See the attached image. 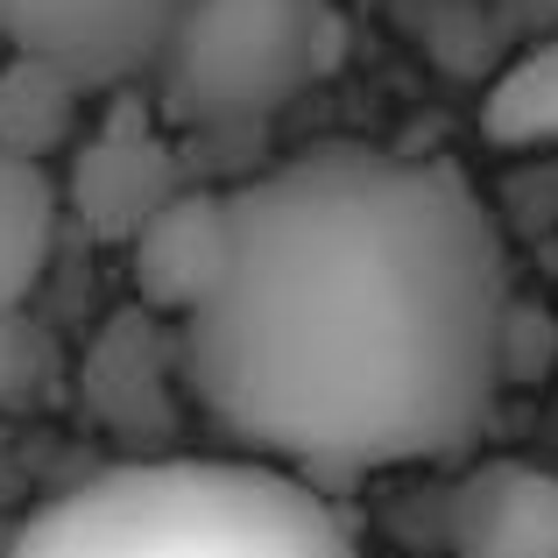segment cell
<instances>
[{
	"label": "cell",
	"mask_w": 558,
	"mask_h": 558,
	"mask_svg": "<svg viewBox=\"0 0 558 558\" xmlns=\"http://www.w3.org/2000/svg\"><path fill=\"white\" fill-rule=\"evenodd\" d=\"M43 332L28 326V312H0V410H14L22 396H36L43 381Z\"/></svg>",
	"instance_id": "7c38bea8"
},
{
	"label": "cell",
	"mask_w": 558,
	"mask_h": 558,
	"mask_svg": "<svg viewBox=\"0 0 558 558\" xmlns=\"http://www.w3.org/2000/svg\"><path fill=\"white\" fill-rule=\"evenodd\" d=\"M452 558H558V474L531 460H488L452 488Z\"/></svg>",
	"instance_id": "52a82bcc"
},
{
	"label": "cell",
	"mask_w": 558,
	"mask_h": 558,
	"mask_svg": "<svg viewBox=\"0 0 558 558\" xmlns=\"http://www.w3.org/2000/svg\"><path fill=\"white\" fill-rule=\"evenodd\" d=\"M128 255H135V304L184 326L227 276V191L191 184L128 241Z\"/></svg>",
	"instance_id": "ba28073f"
},
{
	"label": "cell",
	"mask_w": 558,
	"mask_h": 558,
	"mask_svg": "<svg viewBox=\"0 0 558 558\" xmlns=\"http://www.w3.org/2000/svg\"><path fill=\"white\" fill-rule=\"evenodd\" d=\"M178 22L184 0H0V43L64 71L78 93H121L163 71Z\"/></svg>",
	"instance_id": "277c9868"
},
{
	"label": "cell",
	"mask_w": 558,
	"mask_h": 558,
	"mask_svg": "<svg viewBox=\"0 0 558 558\" xmlns=\"http://www.w3.org/2000/svg\"><path fill=\"white\" fill-rule=\"evenodd\" d=\"M71 121H78V85L64 71L36 64V57H14L0 71V149L43 163V149H57L71 135Z\"/></svg>",
	"instance_id": "8fae6325"
},
{
	"label": "cell",
	"mask_w": 558,
	"mask_h": 558,
	"mask_svg": "<svg viewBox=\"0 0 558 558\" xmlns=\"http://www.w3.org/2000/svg\"><path fill=\"white\" fill-rule=\"evenodd\" d=\"M8 558H361V545L290 466L156 452L43 502Z\"/></svg>",
	"instance_id": "7a4b0ae2"
},
{
	"label": "cell",
	"mask_w": 558,
	"mask_h": 558,
	"mask_svg": "<svg viewBox=\"0 0 558 558\" xmlns=\"http://www.w3.org/2000/svg\"><path fill=\"white\" fill-rule=\"evenodd\" d=\"M184 163L170 142L163 113H149L142 99H113V113L78 142L64 178V205L78 213V227L93 241H135L170 198H184Z\"/></svg>",
	"instance_id": "8992f818"
},
{
	"label": "cell",
	"mask_w": 558,
	"mask_h": 558,
	"mask_svg": "<svg viewBox=\"0 0 558 558\" xmlns=\"http://www.w3.org/2000/svg\"><path fill=\"white\" fill-rule=\"evenodd\" d=\"M347 50L332 0H184L163 50V113L184 128H247L312 93Z\"/></svg>",
	"instance_id": "3957f363"
},
{
	"label": "cell",
	"mask_w": 558,
	"mask_h": 558,
	"mask_svg": "<svg viewBox=\"0 0 558 558\" xmlns=\"http://www.w3.org/2000/svg\"><path fill=\"white\" fill-rule=\"evenodd\" d=\"M57 241V184L36 156L0 149V312H22L50 269Z\"/></svg>",
	"instance_id": "9c48e42d"
},
{
	"label": "cell",
	"mask_w": 558,
	"mask_h": 558,
	"mask_svg": "<svg viewBox=\"0 0 558 558\" xmlns=\"http://www.w3.org/2000/svg\"><path fill=\"white\" fill-rule=\"evenodd\" d=\"M78 396L85 417L107 438L135 446V460H156V452L178 438L191 381H184V326H170L149 304H128L107 326L93 332L78 368Z\"/></svg>",
	"instance_id": "5b68a950"
},
{
	"label": "cell",
	"mask_w": 558,
	"mask_h": 558,
	"mask_svg": "<svg viewBox=\"0 0 558 558\" xmlns=\"http://www.w3.org/2000/svg\"><path fill=\"white\" fill-rule=\"evenodd\" d=\"M481 135L495 149H558V28L531 36L481 93Z\"/></svg>",
	"instance_id": "30bf717a"
},
{
	"label": "cell",
	"mask_w": 558,
	"mask_h": 558,
	"mask_svg": "<svg viewBox=\"0 0 558 558\" xmlns=\"http://www.w3.org/2000/svg\"><path fill=\"white\" fill-rule=\"evenodd\" d=\"M481 14H488L495 36H517V43L558 28V0H481Z\"/></svg>",
	"instance_id": "4fadbf2b"
},
{
	"label": "cell",
	"mask_w": 558,
	"mask_h": 558,
	"mask_svg": "<svg viewBox=\"0 0 558 558\" xmlns=\"http://www.w3.org/2000/svg\"><path fill=\"white\" fill-rule=\"evenodd\" d=\"M509 312L466 170L318 142L227 191V276L184 318L191 410L290 474L446 460L509 381Z\"/></svg>",
	"instance_id": "6da1fadb"
}]
</instances>
